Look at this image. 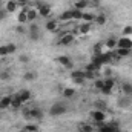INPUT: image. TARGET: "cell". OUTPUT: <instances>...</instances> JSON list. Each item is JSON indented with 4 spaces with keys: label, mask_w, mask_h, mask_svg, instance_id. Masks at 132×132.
I'll list each match as a JSON object with an SVG mask.
<instances>
[{
    "label": "cell",
    "mask_w": 132,
    "mask_h": 132,
    "mask_svg": "<svg viewBox=\"0 0 132 132\" xmlns=\"http://www.w3.org/2000/svg\"><path fill=\"white\" fill-rule=\"evenodd\" d=\"M19 60H20L22 63H29V55H25V54H22V55L19 57Z\"/></svg>",
    "instance_id": "obj_40"
},
{
    "label": "cell",
    "mask_w": 132,
    "mask_h": 132,
    "mask_svg": "<svg viewBox=\"0 0 132 132\" xmlns=\"http://www.w3.org/2000/svg\"><path fill=\"white\" fill-rule=\"evenodd\" d=\"M74 34L72 32H66L65 35H62V38H60V45L62 46H68V45H71L72 42H74Z\"/></svg>",
    "instance_id": "obj_9"
},
{
    "label": "cell",
    "mask_w": 132,
    "mask_h": 132,
    "mask_svg": "<svg viewBox=\"0 0 132 132\" xmlns=\"http://www.w3.org/2000/svg\"><path fill=\"white\" fill-rule=\"evenodd\" d=\"M115 54H117V57L118 59H123V57H129L132 54V49H125V48H117L115 51H114Z\"/></svg>",
    "instance_id": "obj_12"
},
{
    "label": "cell",
    "mask_w": 132,
    "mask_h": 132,
    "mask_svg": "<svg viewBox=\"0 0 132 132\" xmlns=\"http://www.w3.org/2000/svg\"><path fill=\"white\" fill-rule=\"evenodd\" d=\"M104 45L112 51V49H115V48H117V40H115L114 37H109V38L106 40V43H104Z\"/></svg>",
    "instance_id": "obj_19"
},
{
    "label": "cell",
    "mask_w": 132,
    "mask_h": 132,
    "mask_svg": "<svg viewBox=\"0 0 132 132\" xmlns=\"http://www.w3.org/2000/svg\"><path fill=\"white\" fill-rule=\"evenodd\" d=\"M95 106H97V109H98V111H104V109H106L104 101H95Z\"/></svg>",
    "instance_id": "obj_39"
},
{
    "label": "cell",
    "mask_w": 132,
    "mask_h": 132,
    "mask_svg": "<svg viewBox=\"0 0 132 132\" xmlns=\"http://www.w3.org/2000/svg\"><path fill=\"white\" fill-rule=\"evenodd\" d=\"M121 89H123V94H126V95H132V85L131 83H123Z\"/></svg>",
    "instance_id": "obj_26"
},
{
    "label": "cell",
    "mask_w": 132,
    "mask_h": 132,
    "mask_svg": "<svg viewBox=\"0 0 132 132\" xmlns=\"http://www.w3.org/2000/svg\"><path fill=\"white\" fill-rule=\"evenodd\" d=\"M115 132H123V131H120V128H118V129H115Z\"/></svg>",
    "instance_id": "obj_45"
},
{
    "label": "cell",
    "mask_w": 132,
    "mask_h": 132,
    "mask_svg": "<svg viewBox=\"0 0 132 132\" xmlns=\"http://www.w3.org/2000/svg\"><path fill=\"white\" fill-rule=\"evenodd\" d=\"M71 77H72V80H74L77 85L85 83V72H83V71H72Z\"/></svg>",
    "instance_id": "obj_7"
},
{
    "label": "cell",
    "mask_w": 132,
    "mask_h": 132,
    "mask_svg": "<svg viewBox=\"0 0 132 132\" xmlns=\"http://www.w3.org/2000/svg\"><path fill=\"white\" fill-rule=\"evenodd\" d=\"M98 69H100V66L95 65V63H92V62L86 66V71H92V72H95V71H98Z\"/></svg>",
    "instance_id": "obj_34"
},
{
    "label": "cell",
    "mask_w": 132,
    "mask_h": 132,
    "mask_svg": "<svg viewBox=\"0 0 132 132\" xmlns=\"http://www.w3.org/2000/svg\"><path fill=\"white\" fill-rule=\"evenodd\" d=\"M28 34H29V38H31L32 42H37V40L40 38V29H38V26H37V25H31Z\"/></svg>",
    "instance_id": "obj_8"
},
{
    "label": "cell",
    "mask_w": 132,
    "mask_h": 132,
    "mask_svg": "<svg viewBox=\"0 0 132 132\" xmlns=\"http://www.w3.org/2000/svg\"><path fill=\"white\" fill-rule=\"evenodd\" d=\"M25 131L26 132H38V126L37 125H26L25 126Z\"/></svg>",
    "instance_id": "obj_30"
},
{
    "label": "cell",
    "mask_w": 132,
    "mask_h": 132,
    "mask_svg": "<svg viewBox=\"0 0 132 132\" xmlns=\"http://www.w3.org/2000/svg\"><path fill=\"white\" fill-rule=\"evenodd\" d=\"M106 20H108V19H106V15H104V14H98V15H95V22H97V25H100V26H101V25H104V23H106Z\"/></svg>",
    "instance_id": "obj_29"
},
{
    "label": "cell",
    "mask_w": 132,
    "mask_h": 132,
    "mask_svg": "<svg viewBox=\"0 0 132 132\" xmlns=\"http://www.w3.org/2000/svg\"><path fill=\"white\" fill-rule=\"evenodd\" d=\"M6 55H9L8 48H6V45H2L0 46V57H6Z\"/></svg>",
    "instance_id": "obj_35"
},
{
    "label": "cell",
    "mask_w": 132,
    "mask_h": 132,
    "mask_svg": "<svg viewBox=\"0 0 132 132\" xmlns=\"http://www.w3.org/2000/svg\"><path fill=\"white\" fill-rule=\"evenodd\" d=\"M94 86H95V88H97V89L100 91V89L104 86V78H97V80L94 81Z\"/></svg>",
    "instance_id": "obj_31"
},
{
    "label": "cell",
    "mask_w": 132,
    "mask_h": 132,
    "mask_svg": "<svg viewBox=\"0 0 132 132\" xmlns=\"http://www.w3.org/2000/svg\"><path fill=\"white\" fill-rule=\"evenodd\" d=\"M60 20H63V22H69V20H72L71 9H69V11H65V12H62V14H60Z\"/></svg>",
    "instance_id": "obj_25"
},
{
    "label": "cell",
    "mask_w": 132,
    "mask_h": 132,
    "mask_svg": "<svg viewBox=\"0 0 132 132\" xmlns=\"http://www.w3.org/2000/svg\"><path fill=\"white\" fill-rule=\"evenodd\" d=\"M25 117H26V118L42 120V118H43V112H42V109H38V108H32V109L25 111Z\"/></svg>",
    "instance_id": "obj_2"
},
{
    "label": "cell",
    "mask_w": 132,
    "mask_h": 132,
    "mask_svg": "<svg viewBox=\"0 0 132 132\" xmlns=\"http://www.w3.org/2000/svg\"><path fill=\"white\" fill-rule=\"evenodd\" d=\"M100 91H101V92H103L104 95H109V94L112 92V89H111V88H108V86H103V88H101Z\"/></svg>",
    "instance_id": "obj_41"
},
{
    "label": "cell",
    "mask_w": 132,
    "mask_h": 132,
    "mask_svg": "<svg viewBox=\"0 0 132 132\" xmlns=\"http://www.w3.org/2000/svg\"><path fill=\"white\" fill-rule=\"evenodd\" d=\"M19 95L22 97L23 103H26V101H29V100H31V91H28V89H22V91L19 92Z\"/></svg>",
    "instance_id": "obj_16"
},
{
    "label": "cell",
    "mask_w": 132,
    "mask_h": 132,
    "mask_svg": "<svg viewBox=\"0 0 132 132\" xmlns=\"http://www.w3.org/2000/svg\"><path fill=\"white\" fill-rule=\"evenodd\" d=\"M94 54H103V43H97L94 46Z\"/></svg>",
    "instance_id": "obj_36"
},
{
    "label": "cell",
    "mask_w": 132,
    "mask_h": 132,
    "mask_svg": "<svg viewBox=\"0 0 132 132\" xmlns=\"http://www.w3.org/2000/svg\"><path fill=\"white\" fill-rule=\"evenodd\" d=\"M6 14H8V12H6V9H0V20H3Z\"/></svg>",
    "instance_id": "obj_42"
},
{
    "label": "cell",
    "mask_w": 132,
    "mask_h": 132,
    "mask_svg": "<svg viewBox=\"0 0 132 132\" xmlns=\"http://www.w3.org/2000/svg\"><path fill=\"white\" fill-rule=\"evenodd\" d=\"M66 111H68V106L63 104V103H54L52 106H51V109H49V115H52V117H60V115H63Z\"/></svg>",
    "instance_id": "obj_1"
},
{
    "label": "cell",
    "mask_w": 132,
    "mask_h": 132,
    "mask_svg": "<svg viewBox=\"0 0 132 132\" xmlns=\"http://www.w3.org/2000/svg\"><path fill=\"white\" fill-rule=\"evenodd\" d=\"M9 78H11V74H9L8 71H2V72H0V80L6 81V80H9Z\"/></svg>",
    "instance_id": "obj_33"
},
{
    "label": "cell",
    "mask_w": 132,
    "mask_h": 132,
    "mask_svg": "<svg viewBox=\"0 0 132 132\" xmlns=\"http://www.w3.org/2000/svg\"><path fill=\"white\" fill-rule=\"evenodd\" d=\"M81 19H83L86 23H92V22H95V15H94V14H91V12H83Z\"/></svg>",
    "instance_id": "obj_17"
},
{
    "label": "cell",
    "mask_w": 132,
    "mask_h": 132,
    "mask_svg": "<svg viewBox=\"0 0 132 132\" xmlns=\"http://www.w3.org/2000/svg\"><path fill=\"white\" fill-rule=\"evenodd\" d=\"M78 131H80V132H94V128H92V125L83 123V125H80V126H78Z\"/></svg>",
    "instance_id": "obj_22"
},
{
    "label": "cell",
    "mask_w": 132,
    "mask_h": 132,
    "mask_svg": "<svg viewBox=\"0 0 132 132\" xmlns=\"http://www.w3.org/2000/svg\"><path fill=\"white\" fill-rule=\"evenodd\" d=\"M91 29H92V28H91V23H83V25L78 28V31H80L81 34H88Z\"/></svg>",
    "instance_id": "obj_27"
},
{
    "label": "cell",
    "mask_w": 132,
    "mask_h": 132,
    "mask_svg": "<svg viewBox=\"0 0 132 132\" xmlns=\"http://www.w3.org/2000/svg\"><path fill=\"white\" fill-rule=\"evenodd\" d=\"M22 104H23V100L22 97L19 95V94H15L12 100H11V108H14V109H19V108H22Z\"/></svg>",
    "instance_id": "obj_13"
},
{
    "label": "cell",
    "mask_w": 132,
    "mask_h": 132,
    "mask_svg": "<svg viewBox=\"0 0 132 132\" xmlns=\"http://www.w3.org/2000/svg\"><path fill=\"white\" fill-rule=\"evenodd\" d=\"M11 100H12V97H9V95L2 97V98H0V111H3V109L9 108V106H11Z\"/></svg>",
    "instance_id": "obj_14"
},
{
    "label": "cell",
    "mask_w": 132,
    "mask_h": 132,
    "mask_svg": "<svg viewBox=\"0 0 132 132\" xmlns=\"http://www.w3.org/2000/svg\"><path fill=\"white\" fill-rule=\"evenodd\" d=\"M88 5H89V2H88V0H77V2H75V9L83 11Z\"/></svg>",
    "instance_id": "obj_20"
},
{
    "label": "cell",
    "mask_w": 132,
    "mask_h": 132,
    "mask_svg": "<svg viewBox=\"0 0 132 132\" xmlns=\"http://www.w3.org/2000/svg\"><path fill=\"white\" fill-rule=\"evenodd\" d=\"M91 117H92V120H94L95 123H103V121L106 120V114H104V111H98V109L92 111V112H91Z\"/></svg>",
    "instance_id": "obj_4"
},
{
    "label": "cell",
    "mask_w": 132,
    "mask_h": 132,
    "mask_svg": "<svg viewBox=\"0 0 132 132\" xmlns=\"http://www.w3.org/2000/svg\"><path fill=\"white\" fill-rule=\"evenodd\" d=\"M104 86L114 89V86H115V80H114L112 77H106V78H104Z\"/></svg>",
    "instance_id": "obj_28"
},
{
    "label": "cell",
    "mask_w": 132,
    "mask_h": 132,
    "mask_svg": "<svg viewBox=\"0 0 132 132\" xmlns=\"http://www.w3.org/2000/svg\"><path fill=\"white\" fill-rule=\"evenodd\" d=\"M131 34H132V26L128 25V26H125V28H123V35H125V37H129Z\"/></svg>",
    "instance_id": "obj_38"
},
{
    "label": "cell",
    "mask_w": 132,
    "mask_h": 132,
    "mask_svg": "<svg viewBox=\"0 0 132 132\" xmlns=\"http://www.w3.org/2000/svg\"><path fill=\"white\" fill-rule=\"evenodd\" d=\"M6 48H8V52H9V54H14V52L17 51V46H15L14 43H8Z\"/></svg>",
    "instance_id": "obj_37"
},
{
    "label": "cell",
    "mask_w": 132,
    "mask_h": 132,
    "mask_svg": "<svg viewBox=\"0 0 132 132\" xmlns=\"http://www.w3.org/2000/svg\"><path fill=\"white\" fill-rule=\"evenodd\" d=\"M19 6H20V5H19L15 0H8V2H6V6H5V9H6V12H15Z\"/></svg>",
    "instance_id": "obj_11"
},
{
    "label": "cell",
    "mask_w": 132,
    "mask_h": 132,
    "mask_svg": "<svg viewBox=\"0 0 132 132\" xmlns=\"http://www.w3.org/2000/svg\"><path fill=\"white\" fill-rule=\"evenodd\" d=\"M23 78H25L26 81H34V80L37 78V74H35V72H32V71H28V72H25Z\"/></svg>",
    "instance_id": "obj_24"
},
{
    "label": "cell",
    "mask_w": 132,
    "mask_h": 132,
    "mask_svg": "<svg viewBox=\"0 0 132 132\" xmlns=\"http://www.w3.org/2000/svg\"><path fill=\"white\" fill-rule=\"evenodd\" d=\"M2 2H3V0H0V3H2Z\"/></svg>",
    "instance_id": "obj_46"
},
{
    "label": "cell",
    "mask_w": 132,
    "mask_h": 132,
    "mask_svg": "<svg viewBox=\"0 0 132 132\" xmlns=\"http://www.w3.org/2000/svg\"><path fill=\"white\" fill-rule=\"evenodd\" d=\"M117 48H125V49H132V40L129 37H121L117 40Z\"/></svg>",
    "instance_id": "obj_3"
},
{
    "label": "cell",
    "mask_w": 132,
    "mask_h": 132,
    "mask_svg": "<svg viewBox=\"0 0 132 132\" xmlns=\"http://www.w3.org/2000/svg\"><path fill=\"white\" fill-rule=\"evenodd\" d=\"M71 14H72V20H80L81 19V15H83V11H80V9H71Z\"/></svg>",
    "instance_id": "obj_23"
},
{
    "label": "cell",
    "mask_w": 132,
    "mask_h": 132,
    "mask_svg": "<svg viewBox=\"0 0 132 132\" xmlns=\"http://www.w3.org/2000/svg\"><path fill=\"white\" fill-rule=\"evenodd\" d=\"M37 11H38V15H42V17H48V15L51 14V6H49L48 3H38Z\"/></svg>",
    "instance_id": "obj_5"
},
{
    "label": "cell",
    "mask_w": 132,
    "mask_h": 132,
    "mask_svg": "<svg viewBox=\"0 0 132 132\" xmlns=\"http://www.w3.org/2000/svg\"><path fill=\"white\" fill-rule=\"evenodd\" d=\"M57 62L63 66V68H66V69H71V68L74 66L71 57H68V55H60V57H57Z\"/></svg>",
    "instance_id": "obj_6"
},
{
    "label": "cell",
    "mask_w": 132,
    "mask_h": 132,
    "mask_svg": "<svg viewBox=\"0 0 132 132\" xmlns=\"http://www.w3.org/2000/svg\"><path fill=\"white\" fill-rule=\"evenodd\" d=\"M17 19H19V22H20L22 25L26 23V22H28V8H23V9L20 11V14H19Z\"/></svg>",
    "instance_id": "obj_15"
},
{
    "label": "cell",
    "mask_w": 132,
    "mask_h": 132,
    "mask_svg": "<svg viewBox=\"0 0 132 132\" xmlns=\"http://www.w3.org/2000/svg\"><path fill=\"white\" fill-rule=\"evenodd\" d=\"M37 15H38V11L37 9H28V22H34L35 19H37Z\"/></svg>",
    "instance_id": "obj_21"
},
{
    "label": "cell",
    "mask_w": 132,
    "mask_h": 132,
    "mask_svg": "<svg viewBox=\"0 0 132 132\" xmlns=\"http://www.w3.org/2000/svg\"><path fill=\"white\" fill-rule=\"evenodd\" d=\"M95 78V72L92 71H85V80H94Z\"/></svg>",
    "instance_id": "obj_32"
},
{
    "label": "cell",
    "mask_w": 132,
    "mask_h": 132,
    "mask_svg": "<svg viewBox=\"0 0 132 132\" xmlns=\"http://www.w3.org/2000/svg\"><path fill=\"white\" fill-rule=\"evenodd\" d=\"M75 95V89L74 88H65L63 89V97L65 98H72Z\"/></svg>",
    "instance_id": "obj_18"
},
{
    "label": "cell",
    "mask_w": 132,
    "mask_h": 132,
    "mask_svg": "<svg viewBox=\"0 0 132 132\" xmlns=\"http://www.w3.org/2000/svg\"><path fill=\"white\" fill-rule=\"evenodd\" d=\"M45 28H46V31H49V32H57V31H59V23H57L55 20H48L46 25H45Z\"/></svg>",
    "instance_id": "obj_10"
},
{
    "label": "cell",
    "mask_w": 132,
    "mask_h": 132,
    "mask_svg": "<svg viewBox=\"0 0 132 132\" xmlns=\"http://www.w3.org/2000/svg\"><path fill=\"white\" fill-rule=\"evenodd\" d=\"M17 31L22 34V32H25V28H23V26H19V28H17Z\"/></svg>",
    "instance_id": "obj_44"
},
{
    "label": "cell",
    "mask_w": 132,
    "mask_h": 132,
    "mask_svg": "<svg viewBox=\"0 0 132 132\" xmlns=\"http://www.w3.org/2000/svg\"><path fill=\"white\" fill-rule=\"evenodd\" d=\"M19 5H25V3H28V0H15Z\"/></svg>",
    "instance_id": "obj_43"
}]
</instances>
